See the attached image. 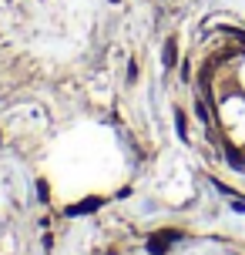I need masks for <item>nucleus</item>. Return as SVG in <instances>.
I'll use <instances>...</instances> for the list:
<instances>
[{"label": "nucleus", "instance_id": "obj_1", "mask_svg": "<svg viewBox=\"0 0 245 255\" xmlns=\"http://www.w3.org/2000/svg\"><path fill=\"white\" fill-rule=\"evenodd\" d=\"M178 239H181V232H161V235H151V239H148V252L151 255H165L168 245L178 242Z\"/></svg>", "mask_w": 245, "mask_h": 255}, {"label": "nucleus", "instance_id": "obj_7", "mask_svg": "<svg viewBox=\"0 0 245 255\" xmlns=\"http://www.w3.org/2000/svg\"><path fill=\"white\" fill-rule=\"evenodd\" d=\"M195 118H202V121H208V108L202 101H195Z\"/></svg>", "mask_w": 245, "mask_h": 255}, {"label": "nucleus", "instance_id": "obj_3", "mask_svg": "<svg viewBox=\"0 0 245 255\" xmlns=\"http://www.w3.org/2000/svg\"><path fill=\"white\" fill-rule=\"evenodd\" d=\"M175 64H178V40L168 37L165 40V51H161V67H168V71H171Z\"/></svg>", "mask_w": 245, "mask_h": 255}, {"label": "nucleus", "instance_id": "obj_4", "mask_svg": "<svg viewBox=\"0 0 245 255\" xmlns=\"http://www.w3.org/2000/svg\"><path fill=\"white\" fill-rule=\"evenodd\" d=\"M175 131L181 141H188V125H185V111H175Z\"/></svg>", "mask_w": 245, "mask_h": 255}, {"label": "nucleus", "instance_id": "obj_2", "mask_svg": "<svg viewBox=\"0 0 245 255\" xmlns=\"http://www.w3.org/2000/svg\"><path fill=\"white\" fill-rule=\"evenodd\" d=\"M101 205H104V198H84V202H78V205H67V215H71V218L91 215V212H98Z\"/></svg>", "mask_w": 245, "mask_h": 255}, {"label": "nucleus", "instance_id": "obj_5", "mask_svg": "<svg viewBox=\"0 0 245 255\" xmlns=\"http://www.w3.org/2000/svg\"><path fill=\"white\" fill-rule=\"evenodd\" d=\"M225 154H229V161H232V168H245V161H242V154L235 151V148H225Z\"/></svg>", "mask_w": 245, "mask_h": 255}, {"label": "nucleus", "instance_id": "obj_6", "mask_svg": "<svg viewBox=\"0 0 245 255\" xmlns=\"http://www.w3.org/2000/svg\"><path fill=\"white\" fill-rule=\"evenodd\" d=\"M37 198H40V202H51V191H47V181H37Z\"/></svg>", "mask_w": 245, "mask_h": 255}]
</instances>
